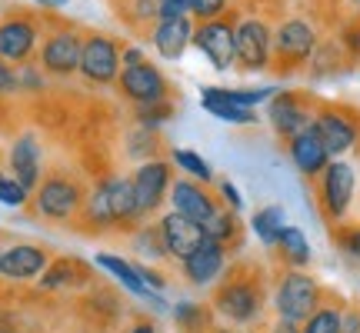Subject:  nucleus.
I'll return each instance as SVG.
<instances>
[{"instance_id":"1","label":"nucleus","mask_w":360,"mask_h":333,"mask_svg":"<svg viewBox=\"0 0 360 333\" xmlns=\"http://www.w3.org/2000/svg\"><path fill=\"white\" fill-rule=\"evenodd\" d=\"M137 217H141V207H137L130 177H107L84 200V220L90 227H114V223H130Z\"/></svg>"},{"instance_id":"2","label":"nucleus","mask_w":360,"mask_h":333,"mask_svg":"<svg viewBox=\"0 0 360 333\" xmlns=\"http://www.w3.org/2000/svg\"><path fill=\"white\" fill-rule=\"evenodd\" d=\"M274 310H277V320H290V323H304L321 307V283L314 280L304 270H287L277 287H274Z\"/></svg>"},{"instance_id":"3","label":"nucleus","mask_w":360,"mask_h":333,"mask_svg":"<svg viewBox=\"0 0 360 333\" xmlns=\"http://www.w3.org/2000/svg\"><path fill=\"white\" fill-rule=\"evenodd\" d=\"M354 193H357V170L350 160L337 157L323 166V174L317 177V204H321V214L330 223H340V220L350 214V204H354Z\"/></svg>"},{"instance_id":"4","label":"nucleus","mask_w":360,"mask_h":333,"mask_svg":"<svg viewBox=\"0 0 360 333\" xmlns=\"http://www.w3.org/2000/svg\"><path fill=\"white\" fill-rule=\"evenodd\" d=\"M214 310L220 317H227L231 323H254L264 313V287L254 277H231V280L220 283L217 296H214Z\"/></svg>"},{"instance_id":"5","label":"nucleus","mask_w":360,"mask_h":333,"mask_svg":"<svg viewBox=\"0 0 360 333\" xmlns=\"http://www.w3.org/2000/svg\"><path fill=\"white\" fill-rule=\"evenodd\" d=\"M120 47L114 37L107 34H90L84 37V51H80V77L90 87H110L120 77Z\"/></svg>"},{"instance_id":"6","label":"nucleus","mask_w":360,"mask_h":333,"mask_svg":"<svg viewBox=\"0 0 360 333\" xmlns=\"http://www.w3.org/2000/svg\"><path fill=\"white\" fill-rule=\"evenodd\" d=\"M84 187L74 177L64 174H51L47 180H40L37 190H34V207H37L40 217L47 220H70L84 207Z\"/></svg>"},{"instance_id":"7","label":"nucleus","mask_w":360,"mask_h":333,"mask_svg":"<svg viewBox=\"0 0 360 333\" xmlns=\"http://www.w3.org/2000/svg\"><path fill=\"white\" fill-rule=\"evenodd\" d=\"M193 47L204 53L214 70H231L237 64V24L224 13L217 20H204L193 27Z\"/></svg>"},{"instance_id":"8","label":"nucleus","mask_w":360,"mask_h":333,"mask_svg":"<svg viewBox=\"0 0 360 333\" xmlns=\"http://www.w3.org/2000/svg\"><path fill=\"white\" fill-rule=\"evenodd\" d=\"M274 64V30L260 17L237 20V67L247 74H264Z\"/></svg>"},{"instance_id":"9","label":"nucleus","mask_w":360,"mask_h":333,"mask_svg":"<svg viewBox=\"0 0 360 333\" xmlns=\"http://www.w3.org/2000/svg\"><path fill=\"white\" fill-rule=\"evenodd\" d=\"M264 114H267L270 130L287 143L290 137H297L300 130H307L310 124H314V114H317V110H310V103L304 93H297V90H277L267 100Z\"/></svg>"},{"instance_id":"10","label":"nucleus","mask_w":360,"mask_h":333,"mask_svg":"<svg viewBox=\"0 0 360 333\" xmlns=\"http://www.w3.org/2000/svg\"><path fill=\"white\" fill-rule=\"evenodd\" d=\"M317 51V30L304 17H290L274 30V60H281L287 70L304 67Z\"/></svg>"},{"instance_id":"11","label":"nucleus","mask_w":360,"mask_h":333,"mask_svg":"<svg viewBox=\"0 0 360 333\" xmlns=\"http://www.w3.org/2000/svg\"><path fill=\"white\" fill-rule=\"evenodd\" d=\"M117 90H120L130 103H137V107L167 100V93H170V90H167V77H164V74H160V67H154L150 60L134 64V67H120Z\"/></svg>"},{"instance_id":"12","label":"nucleus","mask_w":360,"mask_h":333,"mask_svg":"<svg viewBox=\"0 0 360 333\" xmlns=\"http://www.w3.org/2000/svg\"><path fill=\"white\" fill-rule=\"evenodd\" d=\"M174 164H167V160H143L134 174H130V180H134V193H137V207H141V217H147V214H154L157 207L164 204L170 197V183H174Z\"/></svg>"},{"instance_id":"13","label":"nucleus","mask_w":360,"mask_h":333,"mask_svg":"<svg viewBox=\"0 0 360 333\" xmlns=\"http://www.w3.org/2000/svg\"><path fill=\"white\" fill-rule=\"evenodd\" d=\"M80 51H84V37L77 30H57L40 47V70L53 77H70L80 70Z\"/></svg>"},{"instance_id":"14","label":"nucleus","mask_w":360,"mask_h":333,"mask_svg":"<svg viewBox=\"0 0 360 333\" xmlns=\"http://www.w3.org/2000/svg\"><path fill=\"white\" fill-rule=\"evenodd\" d=\"M314 130L321 133L327 154L334 157H347L354 147L360 143V124L344 110H317L314 114Z\"/></svg>"},{"instance_id":"15","label":"nucleus","mask_w":360,"mask_h":333,"mask_svg":"<svg viewBox=\"0 0 360 333\" xmlns=\"http://www.w3.org/2000/svg\"><path fill=\"white\" fill-rule=\"evenodd\" d=\"M157 227H160V237H164V247H167V256L174 260H187V256L197 250V247L204 244V227L197 223V220L184 217L177 210H170L164 217L157 220Z\"/></svg>"},{"instance_id":"16","label":"nucleus","mask_w":360,"mask_h":333,"mask_svg":"<svg viewBox=\"0 0 360 333\" xmlns=\"http://www.w3.org/2000/svg\"><path fill=\"white\" fill-rule=\"evenodd\" d=\"M180 267H184L187 283H193V287H210V283H217L220 277H224V270H227V247L217 244V240H210V237H204V244L197 247L187 260H180Z\"/></svg>"},{"instance_id":"17","label":"nucleus","mask_w":360,"mask_h":333,"mask_svg":"<svg viewBox=\"0 0 360 333\" xmlns=\"http://www.w3.org/2000/svg\"><path fill=\"white\" fill-rule=\"evenodd\" d=\"M170 204H174L177 214L197 220L200 227L217 214V207H220L217 197H214V193H207L204 183H197V180H191V177H180V180L170 183Z\"/></svg>"},{"instance_id":"18","label":"nucleus","mask_w":360,"mask_h":333,"mask_svg":"<svg viewBox=\"0 0 360 333\" xmlns=\"http://www.w3.org/2000/svg\"><path fill=\"white\" fill-rule=\"evenodd\" d=\"M34 47H37V24L30 17L13 13L7 20H0V60L24 64L34 53Z\"/></svg>"},{"instance_id":"19","label":"nucleus","mask_w":360,"mask_h":333,"mask_svg":"<svg viewBox=\"0 0 360 333\" xmlns=\"http://www.w3.org/2000/svg\"><path fill=\"white\" fill-rule=\"evenodd\" d=\"M287 157H290V164H294V170L300 174V177H321L323 166L334 160V157L327 154L321 133L314 130V124L287 141Z\"/></svg>"},{"instance_id":"20","label":"nucleus","mask_w":360,"mask_h":333,"mask_svg":"<svg viewBox=\"0 0 360 333\" xmlns=\"http://www.w3.org/2000/svg\"><path fill=\"white\" fill-rule=\"evenodd\" d=\"M150 44L164 60H180L193 44V20L191 17H160L150 24Z\"/></svg>"},{"instance_id":"21","label":"nucleus","mask_w":360,"mask_h":333,"mask_svg":"<svg viewBox=\"0 0 360 333\" xmlns=\"http://www.w3.org/2000/svg\"><path fill=\"white\" fill-rule=\"evenodd\" d=\"M47 250L34 244H13L7 250H0V277L7 280H37L47 270Z\"/></svg>"},{"instance_id":"22","label":"nucleus","mask_w":360,"mask_h":333,"mask_svg":"<svg viewBox=\"0 0 360 333\" xmlns=\"http://www.w3.org/2000/svg\"><path fill=\"white\" fill-rule=\"evenodd\" d=\"M11 174L27 190L34 193L37 183L44 180V150H40V141L34 133H20L11 147Z\"/></svg>"},{"instance_id":"23","label":"nucleus","mask_w":360,"mask_h":333,"mask_svg":"<svg viewBox=\"0 0 360 333\" xmlns=\"http://www.w3.org/2000/svg\"><path fill=\"white\" fill-rule=\"evenodd\" d=\"M200 107H204L210 117H217L224 124H233V127H250V124H257L260 114L257 110H247L240 103L231 97V90L227 87H204L200 90Z\"/></svg>"},{"instance_id":"24","label":"nucleus","mask_w":360,"mask_h":333,"mask_svg":"<svg viewBox=\"0 0 360 333\" xmlns=\"http://www.w3.org/2000/svg\"><path fill=\"white\" fill-rule=\"evenodd\" d=\"M94 263H97L103 273H110L117 283H124V287H127V294L147 296V300L154 296V290H147V283H143L137 263H130V260H124V256H117V254H97Z\"/></svg>"},{"instance_id":"25","label":"nucleus","mask_w":360,"mask_h":333,"mask_svg":"<svg viewBox=\"0 0 360 333\" xmlns=\"http://www.w3.org/2000/svg\"><path fill=\"white\" fill-rule=\"evenodd\" d=\"M274 250L281 254V260L290 270H307V263L314 260V250H310L307 233L300 230V227H290V223L281 230V240H277Z\"/></svg>"},{"instance_id":"26","label":"nucleus","mask_w":360,"mask_h":333,"mask_svg":"<svg viewBox=\"0 0 360 333\" xmlns=\"http://www.w3.org/2000/svg\"><path fill=\"white\" fill-rule=\"evenodd\" d=\"M283 227H287V214H283V207H277V204L260 207V210H254V217H250V230H254V237H257L264 247H277Z\"/></svg>"},{"instance_id":"27","label":"nucleus","mask_w":360,"mask_h":333,"mask_svg":"<svg viewBox=\"0 0 360 333\" xmlns=\"http://www.w3.org/2000/svg\"><path fill=\"white\" fill-rule=\"evenodd\" d=\"M84 280H87V267L80 260H70V256L47 263V270L40 273V287L44 290H60V287H74V283Z\"/></svg>"},{"instance_id":"28","label":"nucleus","mask_w":360,"mask_h":333,"mask_svg":"<svg viewBox=\"0 0 360 333\" xmlns=\"http://www.w3.org/2000/svg\"><path fill=\"white\" fill-rule=\"evenodd\" d=\"M204 233L210 240H217V244L231 247L237 237H240V214H233L227 207H217V214L204 223Z\"/></svg>"},{"instance_id":"29","label":"nucleus","mask_w":360,"mask_h":333,"mask_svg":"<svg viewBox=\"0 0 360 333\" xmlns=\"http://www.w3.org/2000/svg\"><path fill=\"white\" fill-rule=\"evenodd\" d=\"M170 164L180 166V174L184 177L197 180V183H210L214 180V166L207 157H200L197 150H187V147H177L174 154H170Z\"/></svg>"},{"instance_id":"30","label":"nucleus","mask_w":360,"mask_h":333,"mask_svg":"<svg viewBox=\"0 0 360 333\" xmlns=\"http://www.w3.org/2000/svg\"><path fill=\"white\" fill-rule=\"evenodd\" d=\"M304 333H344V310L321 303V307L304 320Z\"/></svg>"},{"instance_id":"31","label":"nucleus","mask_w":360,"mask_h":333,"mask_svg":"<svg viewBox=\"0 0 360 333\" xmlns=\"http://www.w3.org/2000/svg\"><path fill=\"white\" fill-rule=\"evenodd\" d=\"M174 320L187 333H200L210 323V310L204 303H197V300H180L177 307H174Z\"/></svg>"},{"instance_id":"32","label":"nucleus","mask_w":360,"mask_h":333,"mask_svg":"<svg viewBox=\"0 0 360 333\" xmlns=\"http://www.w3.org/2000/svg\"><path fill=\"white\" fill-rule=\"evenodd\" d=\"M134 247H137V254L147 256V260H164V256H167V247H164L160 227H154V223H143L141 230H137Z\"/></svg>"},{"instance_id":"33","label":"nucleus","mask_w":360,"mask_h":333,"mask_svg":"<svg viewBox=\"0 0 360 333\" xmlns=\"http://www.w3.org/2000/svg\"><path fill=\"white\" fill-rule=\"evenodd\" d=\"M157 130H147V127H141L137 124V130L127 137V157H134V160H154V154H157Z\"/></svg>"},{"instance_id":"34","label":"nucleus","mask_w":360,"mask_h":333,"mask_svg":"<svg viewBox=\"0 0 360 333\" xmlns=\"http://www.w3.org/2000/svg\"><path fill=\"white\" fill-rule=\"evenodd\" d=\"M174 117V107L170 100H160V103H147V107H137V124L147 130H160Z\"/></svg>"},{"instance_id":"35","label":"nucleus","mask_w":360,"mask_h":333,"mask_svg":"<svg viewBox=\"0 0 360 333\" xmlns=\"http://www.w3.org/2000/svg\"><path fill=\"white\" fill-rule=\"evenodd\" d=\"M30 200V190H27L13 174H0V204L4 207H24Z\"/></svg>"},{"instance_id":"36","label":"nucleus","mask_w":360,"mask_h":333,"mask_svg":"<svg viewBox=\"0 0 360 333\" xmlns=\"http://www.w3.org/2000/svg\"><path fill=\"white\" fill-rule=\"evenodd\" d=\"M227 4L231 0H191V17H197L200 24L204 20H217L227 13Z\"/></svg>"},{"instance_id":"37","label":"nucleus","mask_w":360,"mask_h":333,"mask_svg":"<svg viewBox=\"0 0 360 333\" xmlns=\"http://www.w3.org/2000/svg\"><path fill=\"white\" fill-rule=\"evenodd\" d=\"M127 17L134 24H154L157 20V0H124Z\"/></svg>"},{"instance_id":"38","label":"nucleus","mask_w":360,"mask_h":333,"mask_svg":"<svg viewBox=\"0 0 360 333\" xmlns=\"http://www.w3.org/2000/svg\"><path fill=\"white\" fill-rule=\"evenodd\" d=\"M337 247L344 250V256H350L354 263H360V223L357 227H344V230H337Z\"/></svg>"},{"instance_id":"39","label":"nucleus","mask_w":360,"mask_h":333,"mask_svg":"<svg viewBox=\"0 0 360 333\" xmlns=\"http://www.w3.org/2000/svg\"><path fill=\"white\" fill-rule=\"evenodd\" d=\"M217 197H220V204L227 207V210H233V214L244 210V197H240L233 180H217Z\"/></svg>"},{"instance_id":"40","label":"nucleus","mask_w":360,"mask_h":333,"mask_svg":"<svg viewBox=\"0 0 360 333\" xmlns=\"http://www.w3.org/2000/svg\"><path fill=\"white\" fill-rule=\"evenodd\" d=\"M160 17H191V0H157V20Z\"/></svg>"},{"instance_id":"41","label":"nucleus","mask_w":360,"mask_h":333,"mask_svg":"<svg viewBox=\"0 0 360 333\" xmlns=\"http://www.w3.org/2000/svg\"><path fill=\"white\" fill-rule=\"evenodd\" d=\"M17 80H20V90H34V93L47 87L44 74H40V70H34V67H20V70H17Z\"/></svg>"},{"instance_id":"42","label":"nucleus","mask_w":360,"mask_h":333,"mask_svg":"<svg viewBox=\"0 0 360 333\" xmlns=\"http://www.w3.org/2000/svg\"><path fill=\"white\" fill-rule=\"evenodd\" d=\"M11 90H20V80H17V70H13V64L0 60V93H11Z\"/></svg>"},{"instance_id":"43","label":"nucleus","mask_w":360,"mask_h":333,"mask_svg":"<svg viewBox=\"0 0 360 333\" xmlns=\"http://www.w3.org/2000/svg\"><path fill=\"white\" fill-rule=\"evenodd\" d=\"M147 57H143L141 47H127V51H120V64L124 67H134V64H143Z\"/></svg>"},{"instance_id":"44","label":"nucleus","mask_w":360,"mask_h":333,"mask_svg":"<svg viewBox=\"0 0 360 333\" xmlns=\"http://www.w3.org/2000/svg\"><path fill=\"white\" fill-rule=\"evenodd\" d=\"M270 333H304V323H290V320H277Z\"/></svg>"},{"instance_id":"45","label":"nucleus","mask_w":360,"mask_h":333,"mask_svg":"<svg viewBox=\"0 0 360 333\" xmlns=\"http://www.w3.org/2000/svg\"><path fill=\"white\" fill-rule=\"evenodd\" d=\"M344 333H360V313H344Z\"/></svg>"},{"instance_id":"46","label":"nucleus","mask_w":360,"mask_h":333,"mask_svg":"<svg viewBox=\"0 0 360 333\" xmlns=\"http://www.w3.org/2000/svg\"><path fill=\"white\" fill-rule=\"evenodd\" d=\"M40 7H67V0H34Z\"/></svg>"},{"instance_id":"47","label":"nucleus","mask_w":360,"mask_h":333,"mask_svg":"<svg viewBox=\"0 0 360 333\" xmlns=\"http://www.w3.org/2000/svg\"><path fill=\"white\" fill-rule=\"evenodd\" d=\"M127 333H154V323H137V327L127 330Z\"/></svg>"},{"instance_id":"48","label":"nucleus","mask_w":360,"mask_h":333,"mask_svg":"<svg viewBox=\"0 0 360 333\" xmlns=\"http://www.w3.org/2000/svg\"><path fill=\"white\" fill-rule=\"evenodd\" d=\"M214 333H237V330H214Z\"/></svg>"},{"instance_id":"49","label":"nucleus","mask_w":360,"mask_h":333,"mask_svg":"<svg viewBox=\"0 0 360 333\" xmlns=\"http://www.w3.org/2000/svg\"><path fill=\"white\" fill-rule=\"evenodd\" d=\"M354 4H360V0H354Z\"/></svg>"},{"instance_id":"50","label":"nucleus","mask_w":360,"mask_h":333,"mask_svg":"<svg viewBox=\"0 0 360 333\" xmlns=\"http://www.w3.org/2000/svg\"><path fill=\"white\" fill-rule=\"evenodd\" d=\"M357 34H360V27H357Z\"/></svg>"}]
</instances>
